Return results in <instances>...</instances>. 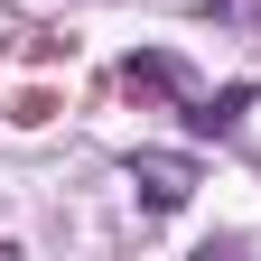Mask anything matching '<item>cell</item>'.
<instances>
[{"instance_id":"obj_1","label":"cell","mask_w":261,"mask_h":261,"mask_svg":"<svg viewBox=\"0 0 261 261\" xmlns=\"http://www.w3.org/2000/svg\"><path fill=\"white\" fill-rule=\"evenodd\" d=\"M130 187H140V205L177 215L187 196H196V159H177V149H130Z\"/></svg>"},{"instance_id":"obj_2","label":"cell","mask_w":261,"mask_h":261,"mask_svg":"<svg viewBox=\"0 0 261 261\" xmlns=\"http://www.w3.org/2000/svg\"><path fill=\"white\" fill-rule=\"evenodd\" d=\"M243 112H252V84H224V93H205V103H187V121H196V130H215V140H224Z\"/></svg>"},{"instance_id":"obj_3","label":"cell","mask_w":261,"mask_h":261,"mask_svg":"<svg viewBox=\"0 0 261 261\" xmlns=\"http://www.w3.org/2000/svg\"><path fill=\"white\" fill-rule=\"evenodd\" d=\"M121 84H130V93H177V65H168V56H130Z\"/></svg>"}]
</instances>
